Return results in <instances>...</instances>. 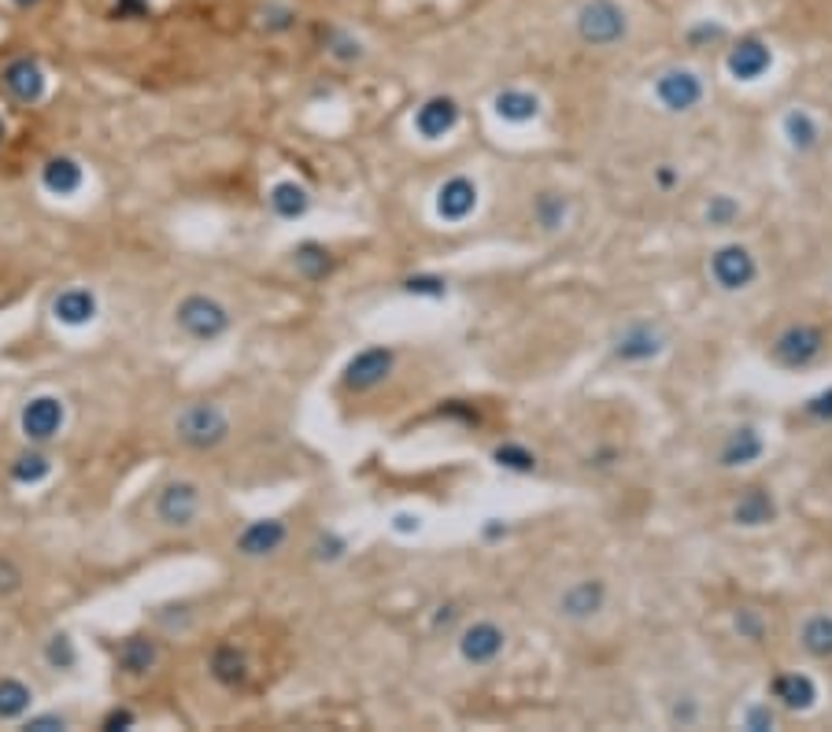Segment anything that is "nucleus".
Masks as SVG:
<instances>
[{
  "label": "nucleus",
  "mask_w": 832,
  "mask_h": 732,
  "mask_svg": "<svg viewBox=\"0 0 832 732\" xmlns=\"http://www.w3.org/2000/svg\"><path fill=\"white\" fill-rule=\"evenodd\" d=\"M574 30L585 45L615 49L629 38V12L618 0H585L574 15Z\"/></svg>",
  "instance_id": "f257e3e1"
},
{
  "label": "nucleus",
  "mask_w": 832,
  "mask_h": 732,
  "mask_svg": "<svg viewBox=\"0 0 832 732\" xmlns=\"http://www.w3.org/2000/svg\"><path fill=\"white\" fill-rule=\"evenodd\" d=\"M174 433L185 448L212 452L230 437V418L218 403H189L182 415L174 418Z\"/></svg>",
  "instance_id": "f03ea898"
},
{
  "label": "nucleus",
  "mask_w": 832,
  "mask_h": 732,
  "mask_svg": "<svg viewBox=\"0 0 832 732\" xmlns=\"http://www.w3.org/2000/svg\"><path fill=\"white\" fill-rule=\"evenodd\" d=\"M825 352V333L810 322H792L770 341V359L781 370H807Z\"/></svg>",
  "instance_id": "7ed1b4c3"
},
{
  "label": "nucleus",
  "mask_w": 832,
  "mask_h": 732,
  "mask_svg": "<svg viewBox=\"0 0 832 732\" xmlns=\"http://www.w3.org/2000/svg\"><path fill=\"white\" fill-rule=\"evenodd\" d=\"M666 344H670V337L659 322L637 318V322L621 326V333L610 341V356H615V363L644 367V363H651V359H659L662 352H666Z\"/></svg>",
  "instance_id": "20e7f679"
},
{
  "label": "nucleus",
  "mask_w": 832,
  "mask_h": 732,
  "mask_svg": "<svg viewBox=\"0 0 832 732\" xmlns=\"http://www.w3.org/2000/svg\"><path fill=\"white\" fill-rule=\"evenodd\" d=\"M711 282L718 285L722 293H744L751 289L758 282V259L755 252L747 248L740 241H729V244H718V248L711 252Z\"/></svg>",
  "instance_id": "39448f33"
},
{
  "label": "nucleus",
  "mask_w": 832,
  "mask_h": 732,
  "mask_svg": "<svg viewBox=\"0 0 832 732\" xmlns=\"http://www.w3.org/2000/svg\"><path fill=\"white\" fill-rule=\"evenodd\" d=\"M174 318H178V326H182V333L193 337V341H200V344H212L230 330V311L215 300V296H204V293L185 296V300L178 304Z\"/></svg>",
  "instance_id": "423d86ee"
},
{
  "label": "nucleus",
  "mask_w": 832,
  "mask_h": 732,
  "mask_svg": "<svg viewBox=\"0 0 832 732\" xmlns=\"http://www.w3.org/2000/svg\"><path fill=\"white\" fill-rule=\"evenodd\" d=\"M459 659L473 666V670H484V666L500 662L503 651H508V629L492 618H473L459 629Z\"/></svg>",
  "instance_id": "0eeeda50"
},
{
  "label": "nucleus",
  "mask_w": 832,
  "mask_h": 732,
  "mask_svg": "<svg viewBox=\"0 0 832 732\" xmlns=\"http://www.w3.org/2000/svg\"><path fill=\"white\" fill-rule=\"evenodd\" d=\"M655 100L670 115H692L707 100V82L692 67H666L655 78Z\"/></svg>",
  "instance_id": "6e6552de"
},
{
  "label": "nucleus",
  "mask_w": 832,
  "mask_h": 732,
  "mask_svg": "<svg viewBox=\"0 0 832 732\" xmlns=\"http://www.w3.org/2000/svg\"><path fill=\"white\" fill-rule=\"evenodd\" d=\"M607 600H610V588L604 577H582V581H570V585L559 592L555 614H559L563 622L585 625L607 611Z\"/></svg>",
  "instance_id": "1a4fd4ad"
},
{
  "label": "nucleus",
  "mask_w": 832,
  "mask_h": 732,
  "mask_svg": "<svg viewBox=\"0 0 832 732\" xmlns=\"http://www.w3.org/2000/svg\"><path fill=\"white\" fill-rule=\"evenodd\" d=\"M396 367V352L385 344H374V348H363L360 356H352V363L344 367V389L352 392H371L377 385H385L388 374H393Z\"/></svg>",
  "instance_id": "9d476101"
},
{
  "label": "nucleus",
  "mask_w": 832,
  "mask_h": 732,
  "mask_svg": "<svg viewBox=\"0 0 832 732\" xmlns=\"http://www.w3.org/2000/svg\"><path fill=\"white\" fill-rule=\"evenodd\" d=\"M762 455H766L762 429L751 426V422H740L718 444V470H744V466L758 463Z\"/></svg>",
  "instance_id": "9b49d317"
},
{
  "label": "nucleus",
  "mask_w": 832,
  "mask_h": 732,
  "mask_svg": "<svg viewBox=\"0 0 832 732\" xmlns=\"http://www.w3.org/2000/svg\"><path fill=\"white\" fill-rule=\"evenodd\" d=\"M777 514H781V507H777L774 488H766V485L744 488L729 507L733 526H740V529H766L777 522Z\"/></svg>",
  "instance_id": "f8f14e48"
},
{
  "label": "nucleus",
  "mask_w": 832,
  "mask_h": 732,
  "mask_svg": "<svg viewBox=\"0 0 832 732\" xmlns=\"http://www.w3.org/2000/svg\"><path fill=\"white\" fill-rule=\"evenodd\" d=\"M156 514H160L163 526L185 529L196 522L200 514V488L193 481H171L156 500Z\"/></svg>",
  "instance_id": "ddd939ff"
},
{
  "label": "nucleus",
  "mask_w": 832,
  "mask_h": 732,
  "mask_svg": "<svg viewBox=\"0 0 832 732\" xmlns=\"http://www.w3.org/2000/svg\"><path fill=\"white\" fill-rule=\"evenodd\" d=\"M286 540H289V526L281 522V518H259V522H248L241 529L234 548L245 559H267L286 544Z\"/></svg>",
  "instance_id": "4468645a"
},
{
  "label": "nucleus",
  "mask_w": 832,
  "mask_h": 732,
  "mask_svg": "<svg viewBox=\"0 0 832 732\" xmlns=\"http://www.w3.org/2000/svg\"><path fill=\"white\" fill-rule=\"evenodd\" d=\"M729 74L733 78H740V82H758L762 78L766 71L774 67V49L766 45L762 38H740L736 45L729 49Z\"/></svg>",
  "instance_id": "2eb2a0df"
},
{
  "label": "nucleus",
  "mask_w": 832,
  "mask_h": 732,
  "mask_svg": "<svg viewBox=\"0 0 832 732\" xmlns=\"http://www.w3.org/2000/svg\"><path fill=\"white\" fill-rule=\"evenodd\" d=\"M770 696L777 707L792 710V714H803V710L818 703V685H814V677L803 670H788V673H777L770 681Z\"/></svg>",
  "instance_id": "dca6fc26"
},
{
  "label": "nucleus",
  "mask_w": 832,
  "mask_h": 732,
  "mask_svg": "<svg viewBox=\"0 0 832 732\" xmlns=\"http://www.w3.org/2000/svg\"><path fill=\"white\" fill-rule=\"evenodd\" d=\"M0 78H4V89L12 93L19 104H38L41 97H45V71H41V63L30 56L12 60Z\"/></svg>",
  "instance_id": "f3484780"
},
{
  "label": "nucleus",
  "mask_w": 832,
  "mask_h": 732,
  "mask_svg": "<svg viewBox=\"0 0 832 732\" xmlns=\"http://www.w3.org/2000/svg\"><path fill=\"white\" fill-rule=\"evenodd\" d=\"M63 426V403L56 396H34L23 407V433L26 441H52Z\"/></svg>",
  "instance_id": "a211bd4d"
},
{
  "label": "nucleus",
  "mask_w": 832,
  "mask_h": 732,
  "mask_svg": "<svg viewBox=\"0 0 832 732\" xmlns=\"http://www.w3.org/2000/svg\"><path fill=\"white\" fill-rule=\"evenodd\" d=\"M473 208H478V185H473L467 174L448 178V182L437 189V215L445 222H462Z\"/></svg>",
  "instance_id": "6ab92c4d"
},
{
  "label": "nucleus",
  "mask_w": 832,
  "mask_h": 732,
  "mask_svg": "<svg viewBox=\"0 0 832 732\" xmlns=\"http://www.w3.org/2000/svg\"><path fill=\"white\" fill-rule=\"evenodd\" d=\"M459 126V104L456 97H429L423 108L415 112V130L426 137V141H437V137L451 134Z\"/></svg>",
  "instance_id": "aec40b11"
},
{
  "label": "nucleus",
  "mask_w": 832,
  "mask_h": 732,
  "mask_svg": "<svg viewBox=\"0 0 832 732\" xmlns=\"http://www.w3.org/2000/svg\"><path fill=\"white\" fill-rule=\"evenodd\" d=\"M492 108H497V115H500L503 123L522 126V123H533L536 115H541V97H536L533 89L511 86V89L497 93V100H492Z\"/></svg>",
  "instance_id": "412c9836"
},
{
  "label": "nucleus",
  "mask_w": 832,
  "mask_h": 732,
  "mask_svg": "<svg viewBox=\"0 0 832 732\" xmlns=\"http://www.w3.org/2000/svg\"><path fill=\"white\" fill-rule=\"evenodd\" d=\"M248 655L241 651L237 644H223V647H215V655H212V677L223 688H245L248 685Z\"/></svg>",
  "instance_id": "4be33fe9"
},
{
  "label": "nucleus",
  "mask_w": 832,
  "mask_h": 732,
  "mask_svg": "<svg viewBox=\"0 0 832 732\" xmlns=\"http://www.w3.org/2000/svg\"><path fill=\"white\" fill-rule=\"evenodd\" d=\"M82 178H86V174H82L78 159H71V156H56V159H49V163L41 167V185H45L49 193H56V197L78 193Z\"/></svg>",
  "instance_id": "5701e85b"
},
{
  "label": "nucleus",
  "mask_w": 832,
  "mask_h": 732,
  "mask_svg": "<svg viewBox=\"0 0 832 732\" xmlns=\"http://www.w3.org/2000/svg\"><path fill=\"white\" fill-rule=\"evenodd\" d=\"M781 134L788 137V145H792L799 156L814 152V148L821 145V126H818L814 115L803 112V108H792V112L785 115Z\"/></svg>",
  "instance_id": "b1692460"
},
{
  "label": "nucleus",
  "mask_w": 832,
  "mask_h": 732,
  "mask_svg": "<svg viewBox=\"0 0 832 732\" xmlns=\"http://www.w3.org/2000/svg\"><path fill=\"white\" fill-rule=\"evenodd\" d=\"M156 662H160V644H156L152 636H130V640H122L119 666L130 677H141V673L156 670Z\"/></svg>",
  "instance_id": "393cba45"
},
{
  "label": "nucleus",
  "mask_w": 832,
  "mask_h": 732,
  "mask_svg": "<svg viewBox=\"0 0 832 732\" xmlns=\"http://www.w3.org/2000/svg\"><path fill=\"white\" fill-rule=\"evenodd\" d=\"M52 311L67 326H86L93 322V315H97V296L89 289H63L56 300H52Z\"/></svg>",
  "instance_id": "a878e982"
},
{
  "label": "nucleus",
  "mask_w": 832,
  "mask_h": 732,
  "mask_svg": "<svg viewBox=\"0 0 832 732\" xmlns=\"http://www.w3.org/2000/svg\"><path fill=\"white\" fill-rule=\"evenodd\" d=\"M799 647L818 662L832 659V614H810V618L799 625Z\"/></svg>",
  "instance_id": "bb28decb"
},
{
  "label": "nucleus",
  "mask_w": 832,
  "mask_h": 732,
  "mask_svg": "<svg viewBox=\"0 0 832 732\" xmlns=\"http://www.w3.org/2000/svg\"><path fill=\"white\" fill-rule=\"evenodd\" d=\"M267 204L278 219H303V215H308V208H311V197H308V189L297 185V182H278L270 189Z\"/></svg>",
  "instance_id": "cd10ccee"
},
{
  "label": "nucleus",
  "mask_w": 832,
  "mask_h": 732,
  "mask_svg": "<svg viewBox=\"0 0 832 732\" xmlns=\"http://www.w3.org/2000/svg\"><path fill=\"white\" fill-rule=\"evenodd\" d=\"M566 219H570V200L555 193V189H547V193L533 200V222L544 233H559L566 226Z\"/></svg>",
  "instance_id": "c85d7f7f"
},
{
  "label": "nucleus",
  "mask_w": 832,
  "mask_h": 732,
  "mask_svg": "<svg viewBox=\"0 0 832 732\" xmlns=\"http://www.w3.org/2000/svg\"><path fill=\"white\" fill-rule=\"evenodd\" d=\"M292 263H297V270L303 274L308 282H322L326 274L333 270V259H330V248L319 241H303L297 252H292Z\"/></svg>",
  "instance_id": "c756f323"
},
{
  "label": "nucleus",
  "mask_w": 832,
  "mask_h": 732,
  "mask_svg": "<svg viewBox=\"0 0 832 732\" xmlns=\"http://www.w3.org/2000/svg\"><path fill=\"white\" fill-rule=\"evenodd\" d=\"M30 688L23 681H15V677H4L0 681V718L12 721V718H23L30 710Z\"/></svg>",
  "instance_id": "7c9ffc66"
},
{
  "label": "nucleus",
  "mask_w": 832,
  "mask_h": 732,
  "mask_svg": "<svg viewBox=\"0 0 832 732\" xmlns=\"http://www.w3.org/2000/svg\"><path fill=\"white\" fill-rule=\"evenodd\" d=\"M703 219H707L711 230H729L740 222V204L729 197V193H718L707 200V208H703Z\"/></svg>",
  "instance_id": "2f4dec72"
},
{
  "label": "nucleus",
  "mask_w": 832,
  "mask_h": 732,
  "mask_svg": "<svg viewBox=\"0 0 832 732\" xmlns=\"http://www.w3.org/2000/svg\"><path fill=\"white\" fill-rule=\"evenodd\" d=\"M492 459H497V466H503V470H514V474H533L536 470V452H530L525 444H500L497 452H492Z\"/></svg>",
  "instance_id": "473e14b6"
},
{
  "label": "nucleus",
  "mask_w": 832,
  "mask_h": 732,
  "mask_svg": "<svg viewBox=\"0 0 832 732\" xmlns=\"http://www.w3.org/2000/svg\"><path fill=\"white\" fill-rule=\"evenodd\" d=\"M733 629L740 633V640H747V644H762L766 633H770V622L762 618V611L744 607L733 614Z\"/></svg>",
  "instance_id": "72a5a7b5"
},
{
  "label": "nucleus",
  "mask_w": 832,
  "mask_h": 732,
  "mask_svg": "<svg viewBox=\"0 0 832 732\" xmlns=\"http://www.w3.org/2000/svg\"><path fill=\"white\" fill-rule=\"evenodd\" d=\"M49 470H52V463L41 452H26L12 463V477L19 485H34V481H41V477H49Z\"/></svg>",
  "instance_id": "f704fd0d"
},
{
  "label": "nucleus",
  "mask_w": 832,
  "mask_h": 732,
  "mask_svg": "<svg viewBox=\"0 0 832 732\" xmlns=\"http://www.w3.org/2000/svg\"><path fill=\"white\" fill-rule=\"evenodd\" d=\"M803 418L818 422V426H829V422H832V385L821 389L818 396H810L803 403Z\"/></svg>",
  "instance_id": "c9c22d12"
},
{
  "label": "nucleus",
  "mask_w": 832,
  "mask_h": 732,
  "mask_svg": "<svg viewBox=\"0 0 832 732\" xmlns=\"http://www.w3.org/2000/svg\"><path fill=\"white\" fill-rule=\"evenodd\" d=\"M45 659L56 666V670H71V666H75V647H71L67 636L60 633V636H52V640H49Z\"/></svg>",
  "instance_id": "e433bc0d"
},
{
  "label": "nucleus",
  "mask_w": 832,
  "mask_h": 732,
  "mask_svg": "<svg viewBox=\"0 0 832 732\" xmlns=\"http://www.w3.org/2000/svg\"><path fill=\"white\" fill-rule=\"evenodd\" d=\"M404 289L415 293V296H445L448 293V282L437 278V274H418V278H407L404 282Z\"/></svg>",
  "instance_id": "4c0bfd02"
},
{
  "label": "nucleus",
  "mask_w": 832,
  "mask_h": 732,
  "mask_svg": "<svg viewBox=\"0 0 832 732\" xmlns=\"http://www.w3.org/2000/svg\"><path fill=\"white\" fill-rule=\"evenodd\" d=\"M330 56L352 63V60L363 56V45H360L355 38H349V34H333V38H330Z\"/></svg>",
  "instance_id": "58836bf2"
},
{
  "label": "nucleus",
  "mask_w": 832,
  "mask_h": 732,
  "mask_svg": "<svg viewBox=\"0 0 832 732\" xmlns=\"http://www.w3.org/2000/svg\"><path fill=\"white\" fill-rule=\"evenodd\" d=\"M19 588H23V570L12 559H0V596H12Z\"/></svg>",
  "instance_id": "ea45409f"
},
{
  "label": "nucleus",
  "mask_w": 832,
  "mask_h": 732,
  "mask_svg": "<svg viewBox=\"0 0 832 732\" xmlns=\"http://www.w3.org/2000/svg\"><path fill=\"white\" fill-rule=\"evenodd\" d=\"M152 12V0H115V19H145Z\"/></svg>",
  "instance_id": "a19ab883"
},
{
  "label": "nucleus",
  "mask_w": 832,
  "mask_h": 732,
  "mask_svg": "<svg viewBox=\"0 0 832 732\" xmlns=\"http://www.w3.org/2000/svg\"><path fill=\"white\" fill-rule=\"evenodd\" d=\"M777 725V714L770 707H751L744 714V729H774Z\"/></svg>",
  "instance_id": "79ce46f5"
},
{
  "label": "nucleus",
  "mask_w": 832,
  "mask_h": 732,
  "mask_svg": "<svg viewBox=\"0 0 832 732\" xmlns=\"http://www.w3.org/2000/svg\"><path fill=\"white\" fill-rule=\"evenodd\" d=\"M263 19H267L270 30H289L292 23H297V12H292V8H270Z\"/></svg>",
  "instance_id": "37998d69"
},
{
  "label": "nucleus",
  "mask_w": 832,
  "mask_h": 732,
  "mask_svg": "<svg viewBox=\"0 0 832 732\" xmlns=\"http://www.w3.org/2000/svg\"><path fill=\"white\" fill-rule=\"evenodd\" d=\"M134 725V714L130 710H111L108 718H104V729L108 732H115V729H130Z\"/></svg>",
  "instance_id": "c03bdc74"
},
{
  "label": "nucleus",
  "mask_w": 832,
  "mask_h": 732,
  "mask_svg": "<svg viewBox=\"0 0 832 732\" xmlns=\"http://www.w3.org/2000/svg\"><path fill=\"white\" fill-rule=\"evenodd\" d=\"M655 182H659L662 189H673V185H678V171H673L670 163H662V167H659V174H655Z\"/></svg>",
  "instance_id": "a18cd8bd"
},
{
  "label": "nucleus",
  "mask_w": 832,
  "mask_h": 732,
  "mask_svg": "<svg viewBox=\"0 0 832 732\" xmlns=\"http://www.w3.org/2000/svg\"><path fill=\"white\" fill-rule=\"evenodd\" d=\"M26 729H63V718H56V714H49V718H30Z\"/></svg>",
  "instance_id": "49530a36"
},
{
  "label": "nucleus",
  "mask_w": 832,
  "mask_h": 732,
  "mask_svg": "<svg viewBox=\"0 0 832 732\" xmlns=\"http://www.w3.org/2000/svg\"><path fill=\"white\" fill-rule=\"evenodd\" d=\"M12 4H15V8H38L41 0H12Z\"/></svg>",
  "instance_id": "de8ad7c7"
},
{
  "label": "nucleus",
  "mask_w": 832,
  "mask_h": 732,
  "mask_svg": "<svg viewBox=\"0 0 832 732\" xmlns=\"http://www.w3.org/2000/svg\"><path fill=\"white\" fill-rule=\"evenodd\" d=\"M4 137H8V130H4V119H0V145H4Z\"/></svg>",
  "instance_id": "09e8293b"
}]
</instances>
